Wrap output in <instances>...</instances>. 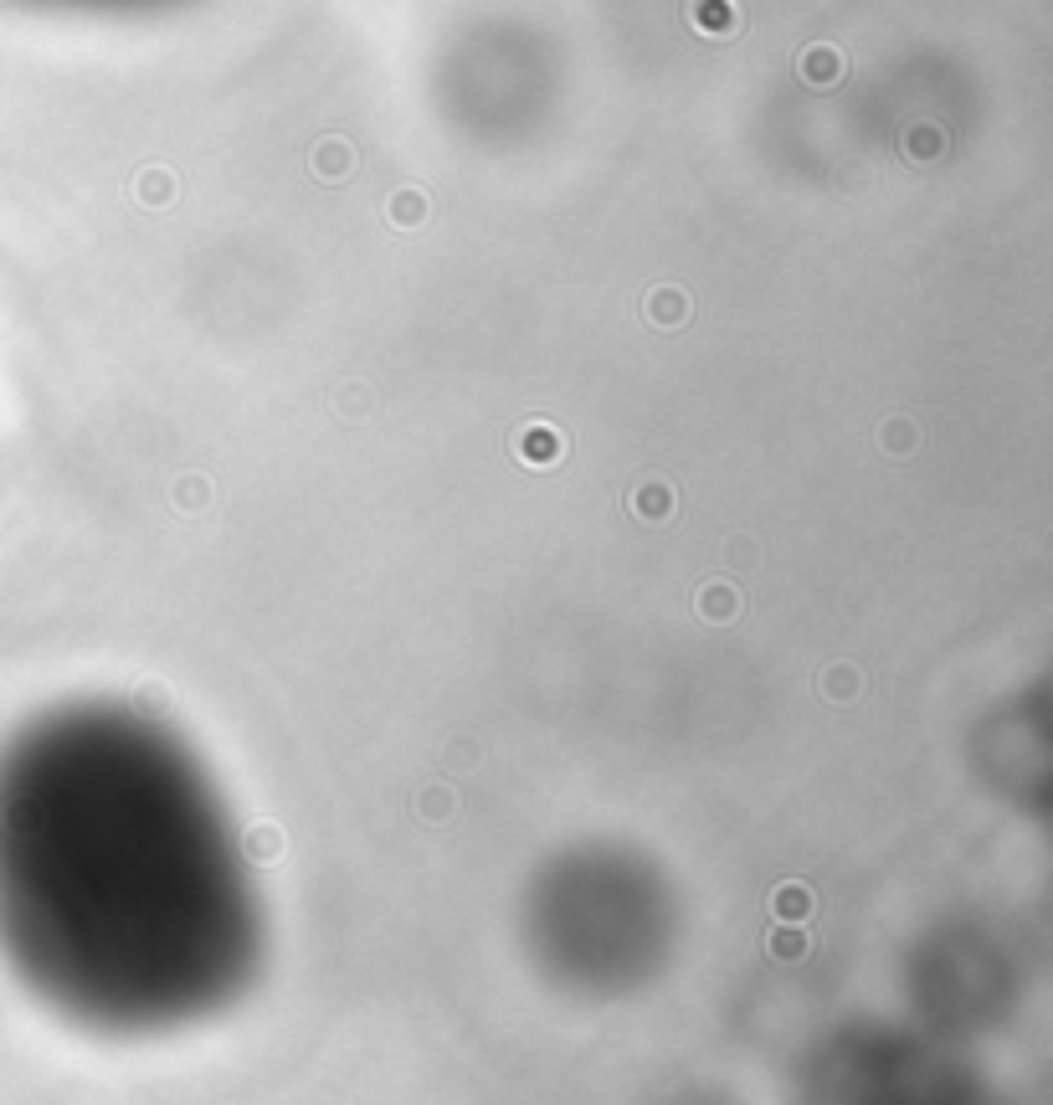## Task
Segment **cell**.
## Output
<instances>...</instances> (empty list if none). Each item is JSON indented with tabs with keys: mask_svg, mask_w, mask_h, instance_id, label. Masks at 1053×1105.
I'll use <instances>...</instances> for the list:
<instances>
[{
	"mask_svg": "<svg viewBox=\"0 0 1053 1105\" xmlns=\"http://www.w3.org/2000/svg\"><path fill=\"white\" fill-rule=\"evenodd\" d=\"M0 942L42 971L134 956H232L242 884L216 812L164 762H88L83 731L0 762Z\"/></svg>",
	"mask_w": 1053,
	"mask_h": 1105,
	"instance_id": "obj_1",
	"label": "cell"
}]
</instances>
